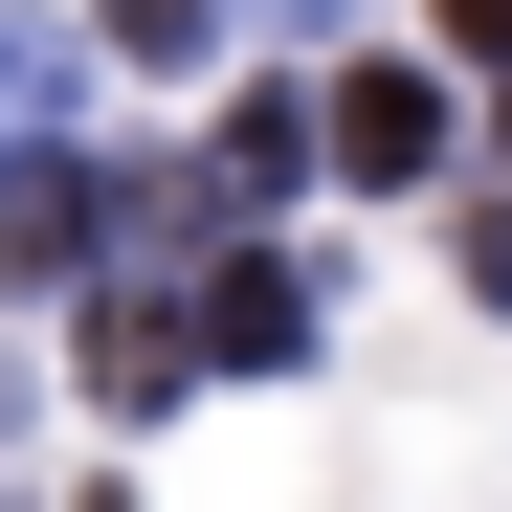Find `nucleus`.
Listing matches in <instances>:
<instances>
[{
  "label": "nucleus",
  "instance_id": "1",
  "mask_svg": "<svg viewBox=\"0 0 512 512\" xmlns=\"http://www.w3.org/2000/svg\"><path fill=\"white\" fill-rule=\"evenodd\" d=\"M446 23H468V45H512V0H446Z\"/></svg>",
  "mask_w": 512,
  "mask_h": 512
}]
</instances>
